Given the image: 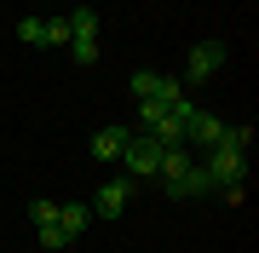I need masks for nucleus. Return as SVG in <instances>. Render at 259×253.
Here are the masks:
<instances>
[{"mask_svg":"<svg viewBox=\"0 0 259 253\" xmlns=\"http://www.w3.org/2000/svg\"><path fill=\"white\" fill-rule=\"evenodd\" d=\"M202 173H207L213 190L248 184V156H236V150H225V144H213V150H202Z\"/></svg>","mask_w":259,"mask_h":253,"instance_id":"f257e3e1","label":"nucleus"},{"mask_svg":"<svg viewBox=\"0 0 259 253\" xmlns=\"http://www.w3.org/2000/svg\"><path fill=\"white\" fill-rule=\"evenodd\" d=\"M167 144H156L150 132H133L127 138V150H121V167H127V178L139 184V178H156V161H161Z\"/></svg>","mask_w":259,"mask_h":253,"instance_id":"f03ea898","label":"nucleus"},{"mask_svg":"<svg viewBox=\"0 0 259 253\" xmlns=\"http://www.w3.org/2000/svg\"><path fill=\"white\" fill-rule=\"evenodd\" d=\"M219 69H225V46H219V40H196L190 58H185V75H179V81H213Z\"/></svg>","mask_w":259,"mask_h":253,"instance_id":"7ed1b4c3","label":"nucleus"},{"mask_svg":"<svg viewBox=\"0 0 259 253\" xmlns=\"http://www.w3.org/2000/svg\"><path fill=\"white\" fill-rule=\"evenodd\" d=\"M219 132H225L219 115L190 110V115H185V150H213V144H219Z\"/></svg>","mask_w":259,"mask_h":253,"instance_id":"20e7f679","label":"nucleus"},{"mask_svg":"<svg viewBox=\"0 0 259 253\" xmlns=\"http://www.w3.org/2000/svg\"><path fill=\"white\" fill-rule=\"evenodd\" d=\"M127 201H133V178H110L87 207H93V219H115V213H127Z\"/></svg>","mask_w":259,"mask_h":253,"instance_id":"39448f33","label":"nucleus"},{"mask_svg":"<svg viewBox=\"0 0 259 253\" xmlns=\"http://www.w3.org/2000/svg\"><path fill=\"white\" fill-rule=\"evenodd\" d=\"M161 190H167V196H173V201H190V196H207L213 184H207V173H202V161H190V167L179 173V178H167Z\"/></svg>","mask_w":259,"mask_h":253,"instance_id":"423d86ee","label":"nucleus"},{"mask_svg":"<svg viewBox=\"0 0 259 253\" xmlns=\"http://www.w3.org/2000/svg\"><path fill=\"white\" fill-rule=\"evenodd\" d=\"M127 138H133V127H104V132H93V156L98 161H121Z\"/></svg>","mask_w":259,"mask_h":253,"instance_id":"0eeeda50","label":"nucleus"},{"mask_svg":"<svg viewBox=\"0 0 259 253\" xmlns=\"http://www.w3.org/2000/svg\"><path fill=\"white\" fill-rule=\"evenodd\" d=\"M87 225H93V207H87V201H69V207H58V230H64L69 242H75V236H81Z\"/></svg>","mask_w":259,"mask_h":253,"instance_id":"6e6552de","label":"nucleus"},{"mask_svg":"<svg viewBox=\"0 0 259 253\" xmlns=\"http://www.w3.org/2000/svg\"><path fill=\"white\" fill-rule=\"evenodd\" d=\"M190 150H185V144H167V150H161V161H156V178H161V184H167V178H179V173H185L190 167Z\"/></svg>","mask_w":259,"mask_h":253,"instance_id":"1a4fd4ad","label":"nucleus"},{"mask_svg":"<svg viewBox=\"0 0 259 253\" xmlns=\"http://www.w3.org/2000/svg\"><path fill=\"white\" fill-rule=\"evenodd\" d=\"M64 18H69V40H75V35H98V12H93V6H69Z\"/></svg>","mask_w":259,"mask_h":253,"instance_id":"9d476101","label":"nucleus"},{"mask_svg":"<svg viewBox=\"0 0 259 253\" xmlns=\"http://www.w3.org/2000/svg\"><path fill=\"white\" fill-rule=\"evenodd\" d=\"M69 58H75L81 69H93V64H98V35H75V40H69Z\"/></svg>","mask_w":259,"mask_h":253,"instance_id":"9b49d317","label":"nucleus"},{"mask_svg":"<svg viewBox=\"0 0 259 253\" xmlns=\"http://www.w3.org/2000/svg\"><path fill=\"white\" fill-rule=\"evenodd\" d=\"M18 40H23V46H47V18H23L18 23Z\"/></svg>","mask_w":259,"mask_h":253,"instance_id":"f8f14e48","label":"nucleus"},{"mask_svg":"<svg viewBox=\"0 0 259 253\" xmlns=\"http://www.w3.org/2000/svg\"><path fill=\"white\" fill-rule=\"evenodd\" d=\"M219 144H225V150H236V156H248V144H253V127H225V132H219Z\"/></svg>","mask_w":259,"mask_h":253,"instance_id":"ddd939ff","label":"nucleus"},{"mask_svg":"<svg viewBox=\"0 0 259 253\" xmlns=\"http://www.w3.org/2000/svg\"><path fill=\"white\" fill-rule=\"evenodd\" d=\"M29 219H35V230H40V225H58V201H47V196L29 201Z\"/></svg>","mask_w":259,"mask_h":253,"instance_id":"4468645a","label":"nucleus"},{"mask_svg":"<svg viewBox=\"0 0 259 253\" xmlns=\"http://www.w3.org/2000/svg\"><path fill=\"white\" fill-rule=\"evenodd\" d=\"M47 46H69V18H64V12L47 18Z\"/></svg>","mask_w":259,"mask_h":253,"instance_id":"2eb2a0df","label":"nucleus"},{"mask_svg":"<svg viewBox=\"0 0 259 253\" xmlns=\"http://www.w3.org/2000/svg\"><path fill=\"white\" fill-rule=\"evenodd\" d=\"M127 86H133V98H150V92H156V69H139V75H127Z\"/></svg>","mask_w":259,"mask_h":253,"instance_id":"dca6fc26","label":"nucleus"},{"mask_svg":"<svg viewBox=\"0 0 259 253\" xmlns=\"http://www.w3.org/2000/svg\"><path fill=\"white\" fill-rule=\"evenodd\" d=\"M35 236H40V247H47V253H58V247H69V236L58 230V225H40Z\"/></svg>","mask_w":259,"mask_h":253,"instance_id":"f3484780","label":"nucleus"}]
</instances>
